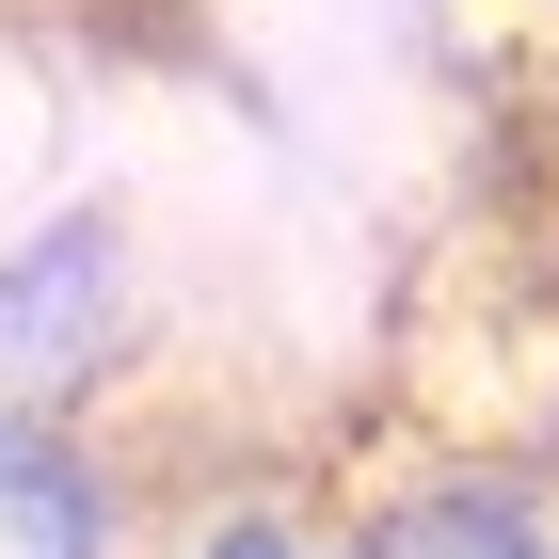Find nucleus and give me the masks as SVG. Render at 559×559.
I'll list each match as a JSON object with an SVG mask.
<instances>
[{"label": "nucleus", "instance_id": "f257e3e1", "mask_svg": "<svg viewBox=\"0 0 559 559\" xmlns=\"http://www.w3.org/2000/svg\"><path fill=\"white\" fill-rule=\"evenodd\" d=\"M129 336H144V240H129V209H48V224H16L0 240V416H64L81 431V400L129 368Z\"/></svg>", "mask_w": 559, "mask_h": 559}, {"label": "nucleus", "instance_id": "f03ea898", "mask_svg": "<svg viewBox=\"0 0 559 559\" xmlns=\"http://www.w3.org/2000/svg\"><path fill=\"white\" fill-rule=\"evenodd\" d=\"M352 559H559V496L496 448L400 464L384 496H352Z\"/></svg>", "mask_w": 559, "mask_h": 559}, {"label": "nucleus", "instance_id": "7ed1b4c3", "mask_svg": "<svg viewBox=\"0 0 559 559\" xmlns=\"http://www.w3.org/2000/svg\"><path fill=\"white\" fill-rule=\"evenodd\" d=\"M112 544H129V479L64 416H0V559H112Z\"/></svg>", "mask_w": 559, "mask_h": 559}, {"label": "nucleus", "instance_id": "20e7f679", "mask_svg": "<svg viewBox=\"0 0 559 559\" xmlns=\"http://www.w3.org/2000/svg\"><path fill=\"white\" fill-rule=\"evenodd\" d=\"M176 559H352V512H320L288 479H240V496H209L176 527Z\"/></svg>", "mask_w": 559, "mask_h": 559}, {"label": "nucleus", "instance_id": "39448f33", "mask_svg": "<svg viewBox=\"0 0 559 559\" xmlns=\"http://www.w3.org/2000/svg\"><path fill=\"white\" fill-rule=\"evenodd\" d=\"M527 192H544V240H559V48H544V81H527Z\"/></svg>", "mask_w": 559, "mask_h": 559}]
</instances>
